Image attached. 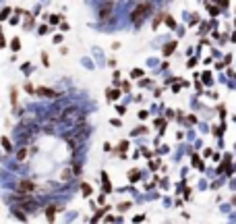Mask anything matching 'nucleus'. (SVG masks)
Returning <instances> with one entry per match:
<instances>
[{
	"instance_id": "ddd939ff",
	"label": "nucleus",
	"mask_w": 236,
	"mask_h": 224,
	"mask_svg": "<svg viewBox=\"0 0 236 224\" xmlns=\"http://www.w3.org/2000/svg\"><path fill=\"white\" fill-rule=\"evenodd\" d=\"M11 102H13V106L17 104V89H11Z\"/></svg>"
},
{
	"instance_id": "1a4fd4ad",
	"label": "nucleus",
	"mask_w": 236,
	"mask_h": 224,
	"mask_svg": "<svg viewBox=\"0 0 236 224\" xmlns=\"http://www.w3.org/2000/svg\"><path fill=\"white\" fill-rule=\"evenodd\" d=\"M25 158H27V149L23 147V149H19V151H17V160H19V162H23Z\"/></svg>"
},
{
	"instance_id": "f03ea898",
	"label": "nucleus",
	"mask_w": 236,
	"mask_h": 224,
	"mask_svg": "<svg viewBox=\"0 0 236 224\" xmlns=\"http://www.w3.org/2000/svg\"><path fill=\"white\" fill-rule=\"evenodd\" d=\"M112 11H114V2L110 0V2H106V4L100 8V19H108V17L112 15Z\"/></svg>"
},
{
	"instance_id": "f257e3e1",
	"label": "nucleus",
	"mask_w": 236,
	"mask_h": 224,
	"mask_svg": "<svg viewBox=\"0 0 236 224\" xmlns=\"http://www.w3.org/2000/svg\"><path fill=\"white\" fill-rule=\"evenodd\" d=\"M151 11V4H147V2H141L135 11H133V15H130V19H133V23H141L143 21V17Z\"/></svg>"
},
{
	"instance_id": "2eb2a0df",
	"label": "nucleus",
	"mask_w": 236,
	"mask_h": 224,
	"mask_svg": "<svg viewBox=\"0 0 236 224\" xmlns=\"http://www.w3.org/2000/svg\"><path fill=\"white\" fill-rule=\"evenodd\" d=\"M41 60H43V65H50V58H48V54H46V52H41Z\"/></svg>"
},
{
	"instance_id": "7ed1b4c3",
	"label": "nucleus",
	"mask_w": 236,
	"mask_h": 224,
	"mask_svg": "<svg viewBox=\"0 0 236 224\" xmlns=\"http://www.w3.org/2000/svg\"><path fill=\"white\" fill-rule=\"evenodd\" d=\"M33 189H35V183L33 181H21L19 183V191H23V193H31Z\"/></svg>"
},
{
	"instance_id": "f8f14e48",
	"label": "nucleus",
	"mask_w": 236,
	"mask_h": 224,
	"mask_svg": "<svg viewBox=\"0 0 236 224\" xmlns=\"http://www.w3.org/2000/svg\"><path fill=\"white\" fill-rule=\"evenodd\" d=\"M2 145H4V149H6V151H11V141H8L6 137H2Z\"/></svg>"
},
{
	"instance_id": "423d86ee",
	"label": "nucleus",
	"mask_w": 236,
	"mask_h": 224,
	"mask_svg": "<svg viewBox=\"0 0 236 224\" xmlns=\"http://www.w3.org/2000/svg\"><path fill=\"white\" fill-rule=\"evenodd\" d=\"M118 98H120V91H118V89H108V100H110V102L118 100Z\"/></svg>"
},
{
	"instance_id": "9b49d317",
	"label": "nucleus",
	"mask_w": 236,
	"mask_h": 224,
	"mask_svg": "<svg viewBox=\"0 0 236 224\" xmlns=\"http://www.w3.org/2000/svg\"><path fill=\"white\" fill-rule=\"evenodd\" d=\"M81 189H83V193H85V195H91V187L87 185V183H83V185H81Z\"/></svg>"
},
{
	"instance_id": "9d476101",
	"label": "nucleus",
	"mask_w": 236,
	"mask_h": 224,
	"mask_svg": "<svg viewBox=\"0 0 236 224\" xmlns=\"http://www.w3.org/2000/svg\"><path fill=\"white\" fill-rule=\"evenodd\" d=\"M174 46H176V44H168V46L164 48V54H166V56H168V54H172V52H174Z\"/></svg>"
},
{
	"instance_id": "4468645a",
	"label": "nucleus",
	"mask_w": 236,
	"mask_h": 224,
	"mask_svg": "<svg viewBox=\"0 0 236 224\" xmlns=\"http://www.w3.org/2000/svg\"><path fill=\"white\" fill-rule=\"evenodd\" d=\"M137 176H139L137 170H130V172H128V178H130V181H137Z\"/></svg>"
},
{
	"instance_id": "dca6fc26",
	"label": "nucleus",
	"mask_w": 236,
	"mask_h": 224,
	"mask_svg": "<svg viewBox=\"0 0 236 224\" xmlns=\"http://www.w3.org/2000/svg\"><path fill=\"white\" fill-rule=\"evenodd\" d=\"M8 13H11V8H4V11L0 13V19H6V17H8Z\"/></svg>"
},
{
	"instance_id": "20e7f679",
	"label": "nucleus",
	"mask_w": 236,
	"mask_h": 224,
	"mask_svg": "<svg viewBox=\"0 0 236 224\" xmlns=\"http://www.w3.org/2000/svg\"><path fill=\"white\" fill-rule=\"evenodd\" d=\"M35 94H39V96H43V98H56V96H58L54 89H48V87H37Z\"/></svg>"
},
{
	"instance_id": "0eeeda50",
	"label": "nucleus",
	"mask_w": 236,
	"mask_h": 224,
	"mask_svg": "<svg viewBox=\"0 0 236 224\" xmlns=\"http://www.w3.org/2000/svg\"><path fill=\"white\" fill-rule=\"evenodd\" d=\"M71 176H73V170H62V172H60V178H62V181H71Z\"/></svg>"
},
{
	"instance_id": "39448f33",
	"label": "nucleus",
	"mask_w": 236,
	"mask_h": 224,
	"mask_svg": "<svg viewBox=\"0 0 236 224\" xmlns=\"http://www.w3.org/2000/svg\"><path fill=\"white\" fill-rule=\"evenodd\" d=\"M56 212H58V205H48V208H46V218L48 220H54L56 218Z\"/></svg>"
},
{
	"instance_id": "6e6552de",
	"label": "nucleus",
	"mask_w": 236,
	"mask_h": 224,
	"mask_svg": "<svg viewBox=\"0 0 236 224\" xmlns=\"http://www.w3.org/2000/svg\"><path fill=\"white\" fill-rule=\"evenodd\" d=\"M11 48L17 52V50H21V40L19 38H13V42H11Z\"/></svg>"
}]
</instances>
